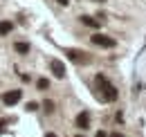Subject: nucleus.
Listing matches in <instances>:
<instances>
[{"label":"nucleus","instance_id":"obj_14","mask_svg":"<svg viewBox=\"0 0 146 137\" xmlns=\"http://www.w3.org/2000/svg\"><path fill=\"white\" fill-rule=\"evenodd\" d=\"M97 137H108V135H106V133H101V130H99V133H97Z\"/></svg>","mask_w":146,"mask_h":137},{"label":"nucleus","instance_id":"obj_1","mask_svg":"<svg viewBox=\"0 0 146 137\" xmlns=\"http://www.w3.org/2000/svg\"><path fill=\"white\" fill-rule=\"evenodd\" d=\"M97 86H99V90L104 92V99H106V101H115V99H117V88L112 86L104 74L97 76Z\"/></svg>","mask_w":146,"mask_h":137},{"label":"nucleus","instance_id":"obj_7","mask_svg":"<svg viewBox=\"0 0 146 137\" xmlns=\"http://www.w3.org/2000/svg\"><path fill=\"white\" fill-rule=\"evenodd\" d=\"M14 29V23L11 20H0V36H7Z\"/></svg>","mask_w":146,"mask_h":137},{"label":"nucleus","instance_id":"obj_12","mask_svg":"<svg viewBox=\"0 0 146 137\" xmlns=\"http://www.w3.org/2000/svg\"><path fill=\"white\" fill-rule=\"evenodd\" d=\"M27 110H29V112L38 110V103H36V101H29V103H27Z\"/></svg>","mask_w":146,"mask_h":137},{"label":"nucleus","instance_id":"obj_4","mask_svg":"<svg viewBox=\"0 0 146 137\" xmlns=\"http://www.w3.org/2000/svg\"><path fill=\"white\" fill-rule=\"evenodd\" d=\"M20 97H23V92H20V90L5 92V94H2V103H5V106H14V103H18V101H20Z\"/></svg>","mask_w":146,"mask_h":137},{"label":"nucleus","instance_id":"obj_10","mask_svg":"<svg viewBox=\"0 0 146 137\" xmlns=\"http://www.w3.org/2000/svg\"><path fill=\"white\" fill-rule=\"evenodd\" d=\"M38 90H45V88H50V81H47V79H38Z\"/></svg>","mask_w":146,"mask_h":137},{"label":"nucleus","instance_id":"obj_2","mask_svg":"<svg viewBox=\"0 0 146 137\" xmlns=\"http://www.w3.org/2000/svg\"><path fill=\"white\" fill-rule=\"evenodd\" d=\"M90 41L94 43V45H99V47H115V45H117V41H115V38L104 36V34H92Z\"/></svg>","mask_w":146,"mask_h":137},{"label":"nucleus","instance_id":"obj_15","mask_svg":"<svg viewBox=\"0 0 146 137\" xmlns=\"http://www.w3.org/2000/svg\"><path fill=\"white\" fill-rule=\"evenodd\" d=\"M110 137H121V135H119V133H112V135H110Z\"/></svg>","mask_w":146,"mask_h":137},{"label":"nucleus","instance_id":"obj_8","mask_svg":"<svg viewBox=\"0 0 146 137\" xmlns=\"http://www.w3.org/2000/svg\"><path fill=\"white\" fill-rule=\"evenodd\" d=\"M81 23L88 25V27H99V20H94L92 16H81Z\"/></svg>","mask_w":146,"mask_h":137},{"label":"nucleus","instance_id":"obj_18","mask_svg":"<svg viewBox=\"0 0 146 137\" xmlns=\"http://www.w3.org/2000/svg\"><path fill=\"white\" fill-rule=\"evenodd\" d=\"M76 137H83V135H76Z\"/></svg>","mask_w":146,"mask_h":137},{"label":"nucleus","instance_id":"obj_16","mask_svg":"<svg viewBox=\"0 0 146 137\" xmlns=\"http://www.w3.org/2000/svg\"><path fill=\"white\" fill-rule=\"evenodd\" d=\"M45 137H56V135H54V133H47V135H45Z\"/></svg>","mask_w":146,"mask_h":137},{"label":"nucleus","instance_id":"obj_13","mask_svg":"<svg viewBox=\"0 0 146 137\" xmlns=\"http://www.w3.org/2000/svg\"><path fill=\"white\" fill-rule=\"evenodd\" d=\"M56 2H58V5H68L70 0H56Z\"/></svg>","mask_w":146,"mask_h":137},{"label":"nucleus","instance_id":"obj_5","mask_svg":"<svg viewBox=\"0 0 146 137\" xmlns=\"http://www.w3.org/2000/svg\"><path fill=\"white\" fill-rule=\"evenodd\" d=\"M50 70L54 72L56 79H63V76H65V65H63L61 61H56V59H52V61H50Z\"/></svg>","mask_w":146,"mask_h":137},{"label":"nucleus","instance_id":"obj_11","mask_svg":"<svg viewBox=\"0 0 146 137\" xmlns=\"http://www.w3.org/2000/svg\"><path fill=\"white\" fill-rule=\"evenodd\" d=\"M43 108H45L47 112H54V101H45V103H43Z\"/></svg>","mask_w":146,"mask_h":137},{"label":"nucleus","instance_id":"obj_9","mask_svg":"<svg viewBox=\"0 0 146 137\" xmlns=\"http://www.w3.org/2000/svg\"><path fill=\"white\" fill-rule=\"evenodd\" d=\"M14 50L18 52V54H27V52H29V43H16Z\"/></svg>","mask_w":146,"mask_h":137},{"label":"nucleus","instance_id":"obj_6","mask_svg":"<svg viewBox=\"0 0 146 137\" xmlns=\"http://www.w3.org/2000/svg\"><path fill=\"white\" fill-rule=\"evenodd\" d=\"M76 126L83 128V130L90 128V115H88V112H79V115H76Z\"/></svg>","mask_w":146,"mask_h":137},{"label":"nucleus","instance_id":"obj_3","mask_svg":"<svg viewBox=\"0 0 146 137\" xmlns=\"http://www.w3.org/2000/svg\"><path fill=\"white\" fill-rule=\"evenodd\" d=\"M65 54H68V59L74 61V63H88V61H90V56H86V52H81V50H72V47H68Z\"/></svg>","mask_w":146,"mask_h":137},{"label":"nucleus","instance_id":"obj_17","mask_svg":"<svg viewBox=\"0 0 146 137\" xmlns=\"http://www.w3.org/2000/svg\"><path fill=\"white\" fill-rule=\"evenodd\" d=\"M94 2H106V0H94Z\"/></svg>","mask_w":146,"mask_h":137}]
</instances>
